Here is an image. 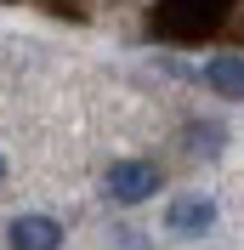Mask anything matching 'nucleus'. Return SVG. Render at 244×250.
Instances as JSON below:
<instances>
[{"mask_svg": "<svg viewBox=\"0 0 244 250\" xmlns=\"http://www.w3.org/2000/svg\"><path fill=\"white\" fill-rule=\"evenodd\" d=\"M102 188H108L114 205H142V199L159 193V165H148V159H120V165H108Z\"/></svg>", "mask_w": 244, "mask_h": 250, "instance_id": "1", "label": "nucleus"}, {"mask_svg": "<svg viewBox=\"0 0 244 250\" xmlns=\"http://www.w3.org/2000/svg\"><path fill=\"white\" fill-rule=\"evenodd\" d=\"M210 228H216V199H210V193H182V199H170L165 233H176V239H204Z\"/></svg>", "mask_w": 244, "mask_h": 250, "instance_id": "2", "label": "nucleus"}, {"mask_svg": "<svg viewBox=\"0 0 244 250\" xmlns=\"http://www.w3.org/2000/svg\"><path fill=\"white\" fill-rule=\"evenodd\" d=\"M6 239H12V250H62V222L34 210V216H17Z\"/></svg>", "mask_w": 244, "mask_h": 250, "instance_id": "3", "label": "nucleus"}, {"mask_svg": "<svg viewBox=\"0 0 244 250\" xmlns=\"http://www.w3.org/2000/svg\"><path fill=\"white\" fill-rule=\"evenodd\" d=\"M204 85L227 103H244V57H210L204 62Z\"/></svg>", "mask_w": 244, "mask_h": 250, "instance_id": "4", "label": "nucleus"}, {"mask_svg": "<svg viewBox=\"0 0 244 250\" xmlns=\"http://www.w3.org/2000/svg\"><path fill=\"white\" fill-rule=\"evenodd\" d=\"M187 142H193V154H222V142H227V125L199 120V125H187Z\"/></svg>", "mask_w": 244, "mask_h": 250, "instance_id": "5", "label": "nucleus"}, {"mask_svg": "<svg viewBox=\"0 0 244 250\" xmlns=\"http://www.w3.org/2000/svg\"><path fill=\"white\" fill-rule=\"evenodd\" d=\"M0 176H6V159H0Z\"/></svg>", "mask_w": 244, "mask_h": 250, "instance_id": "6", "label": "nucleus"}]
</instances>
